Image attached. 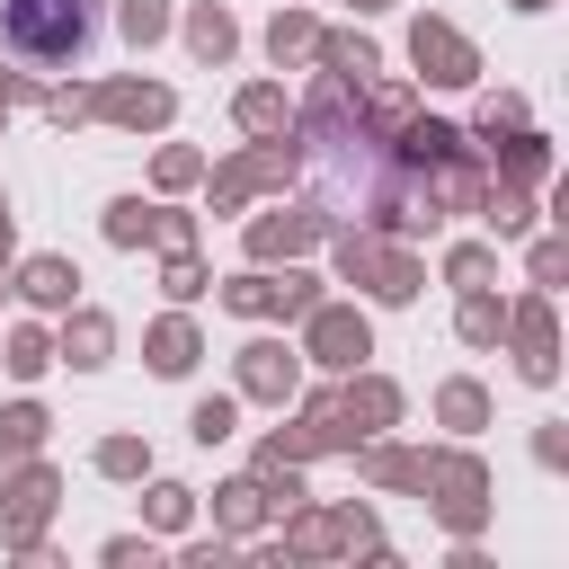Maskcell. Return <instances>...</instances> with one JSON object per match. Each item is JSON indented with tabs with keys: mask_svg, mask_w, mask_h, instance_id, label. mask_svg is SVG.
I'll use <instances>...</instances> for the list:
<instances>
[{
	"mask_svg": "<svg viewBox=\"0 0 569 569\" xmlns=\"http://www.w3.org/2000/svg\"><path fill=\"white\" fill-rule=\"evenodd\" d=\"M0 44L27 71H80L107 44V0H0Z\"/></svg>",
	"mask_w": 569,
	"mask_h": 569,
	"instance_id": "obj_1",
	"label": "cell"
}]
</instances>
